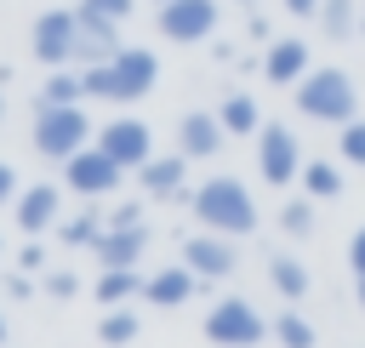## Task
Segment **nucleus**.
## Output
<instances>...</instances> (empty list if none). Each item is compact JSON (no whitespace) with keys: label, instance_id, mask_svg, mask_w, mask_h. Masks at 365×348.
<instances>
[{"label":"nucleus","instance_id":"f257e3e1","mask_svg":"<svg viewBox=\"0 0 365 348\" xmlns=\"http://www.w3.org/2000/svg\"><path fill=\"white\" fill-rule=\"evenodd\" d=\"M188 211H194L200 228L228 234V240H245V234H257V222H262L257 194H251V183H240V177H205V183L188 194Z\"/></svg>","mask_w":365,"mask_h":348},{"label":"nucleus","instance_id":"f03ea898","mask_svg":"<svg viewBox=\"0 0 365 348\" xmlns=\"http://www.w3.org/2000/svg\"><path fill=\"white\" fill-rule=\"evenodd\" d=\"M80 74H86V97L97 103H143L160 86V57L148 46H120L108 63H91Z\"/></svg>","mask_w":365,"mask_h":348},{"label":"nucleus","instance_id":"7ed1b4c3","mask_svg":"<svg viewBox=\"0 0 365 348\" xmlns=\"http://www.w3.org/2000/svg\"><path fill=\"white\" fill-rule=\"evenodd\" d=\"M291 97H297V114L319 120V126H348L359 114V86H354V74L342 63H314L291 86Z\"/></svg>","mask_w":365,"mask_h":348},{"label":"nucleus","instance_id":"20e7f679","mask_svg":"<svg viewBox=\"0 0 365 348\" xmlns=\"http://www.w3.org/2000/svg\"><path fill=\"white\" fill-rule=\"evenodd\" d=\"M29 137H34V154L40 160H74L86 143H91V120H86V108L80 103H34V126H29Z\"/></svg>","mask_w":365,"mask_h":348},{"label":"nucleus","instance_id":"39448f33","mask_svg":"<svg viewBox=\"0 0 365 348\" xmlns=\"http://www.w3.org/2000/svg\"><path fill=\"white\" fill-rule=\"evenodd\" d=\"M200 331H205L211 348H257V342L274 337V319H268L251 297H217V302L205 308Z\"/></svg>","mask_w":365,"mask_h":348},{"label":"nucleus","instance_id":"423d86ee","mask_svg":"<svg viewBox=\"0 0 365 348\" xmlns=\"http://www.w3.org/2000/svg\"><path fill=\"white\" fill-rule=\"evenodd\" d=\"M251 143H257V177H262L268 188H291V183H302L308 154H302V143H297V131H291L285 120H268Z\"/></svg>","mask_w":365,"mask_h":348},{"label":"nucleus","instance_id":"0eeeda50","mask_svg":"<svg viewBox=\"0 0 365 348\" xmlns=\"http://www.w3.org/2000/svg\"><path fill=\"white\" fill-rule=\"evenodd\" d=\"M74 46H80V11L74 6H51L34 17L29 29V51L40 68H80L74 63Z\"/></svg>","mask_w":365,"mask_h":348},{"label":"nucleus","instance_id":"6e6552de","mask_svg":"<svg viewBox=\"0 0 365 348\" xmlns=\"http://www.w3.org/2000/svg\"><path fill=\"white\" fill-rule=\"evenodd\" d=\"M154 23H160V40L171 46H205L222 23V0H165L154 6Z\"/></svg>","mask_w":365,"mask_h":348},{"label":"nucleus","instance_id":"1a4fd4ad","mask_svg":"<svg viewBox=\"0 0 365 348\" xmlns=\"http://www.w3.org/2000/svg\"><path fill=\"white\" fill-rule=\"evenodd\" d=\"M120 183H125V165L108 160L97 143H86L74 160H63V188L80 200H108V194H120Z\"/></svg>","mask_w":365,"mask_h":348},{"label":"nucleus","instance_id":"9d476101","mask_svg":"<svg viewBox=\"0 0 365 348\" xmlns=\"http://www.w3.org/2000/svg\"><path fill=\"white\" fill-rule=\"evenodd\" d=\"M91 143H97L108 160H120L125 171H137L143 160H154V154H160V148H154V131H148V120H137V114H114V120H103Z\"/></svg>","mask_w":365,"mask_h":348},{"label":"nucleus","instance_id":"9b49d317","mask_svg":"<svg viewBox=\"0 0 365 348\" xmlns=\"http://www.w3.org/2000/svg\"><path fill=\"white\" fill-rule=\"evenodd\" d=\"M177 262H188L205 285H222V280H234V274H240V245H234L228 234L200 228V234H188V240H182V257H177Z\"/></svg>","mask_w":365,"mask_h":348},{"label":"nucleus","instance_id":"f8f14e48","mask_svg":"<svg viewBox=\"0 0 365 348\" xmlns=\"http://www.w3.org/2000/svg\"><path fill=\"white\" fill-rule=\"evenodd\" d=\"M257 68H262V80H268V86H285V91H291V86L314 68V46H308L302 34H274V40L262 46Z\"/></svg>","mask_w":365,"mask_h":348},{"label":"nucleus","instance_id":"ddd939ff","mask_svg":"<svg viewBox=\"0 0 365 348\" xmlns=\"http://www.w3.org/2000/svg\"><path fill=\"white\" fill-rule=\"evenodd\" d=\"M188 165H194V160L171 148V154H154V160H143L131 177H137V188H143L148 200H188V194H194V188H188Z\"/></svg>","mask_w":365,"mask_h":348},{"label":"nucleus","instance_id":"4468645a","mask_svg":"<svg viewBox=\"0 0 365 348\" xmlns=\"http://www.w3.org/2000/svg\"><path fill=\"white\" fill-rule=\"evenodd\" d=\"M11 217H17L23 234H51L63 222V188L57 183H29L17 194V205H11Z\"/></svg>","mask_w":365,"mask_h":348},{"label":"nucleus","instance_id":"2eb2a0df","mask_svg":"<svg viewBox=\"0 0 365 348\" xmlns=\"http://www.w3.org/2000/svg\"><path fill=\"white\" fill-rule=\"evenodd\" d=\"M222 143H228V131H222L217 108H188V114L177 120V154L211 160V154H222Z\"/></svg>","mask_w":365,"mask_h":348},{"label":"nucleus","instance_id":"dca6fc26","mask_svg":"<svg viewBox=\"0 0 365 348\" xmlns=\"http://www.w3.org/2000/svg\"><path fill=\"white\" fill-rule=\"evenodd\" d=\"M205 291V280L188 268V262H165V268H154L148 274V285H143V302L148 308H182L188 297H200Z\"/></svg>","mask_w":365,"mask_h":348},{"label":"nucleus","instance_id":"f3484780","mask_svg":"<svg viewBox=\"0 0 365 348\" xmlns=\"http://www.w3.org/2000/svg\"><path fill=\"white\" fill-rule=\"evenodd\" d=\"M91 257H97V268H137L148 257V222L143 228H103Z\"/></svg>","mask_w":365,"mask_h":348},{"label":"nucleus","instance_id":"a211bd4d","mask_svg":"<svg viewBox=\"0 0 365 348\" xmlns=\"http://www.w3.org/2000/svg\"><path fill=\"white\" fill-rule=\"evenodd\" d=\"M74 11H80V6H74ZM120 46H125V40H120V23H108V17H86V11H80V46H74V63H80V68L108 63Z\"/></svg>","mask_w":365,"mask_h":348},{"label":"nucleus","instance_id":"6ab92c4d","mask_svg":"<svg viewBox=\"0 0 365 348\" xmlns=\"http://www.w3.org/2000/svg\"><path fill=\"white\" fill-rule=\"evenodd\" d=\"M268 285L285 297V302H302L308 291H314V274H308V262L297 257V251H268Z\"/></svg>","mask_w":365,"mask_h":348},{"label":"nucleus","instance_id":"aec40b11","mask_svg":"<svg viewBox=\"0 0 365 348\" xmlns=\"http://www.w3.org/2000/svg\"><path fill=\"white\" fill-rule=\"evenodd\" d=\"M143 285H148V274H137V268H97L91 297H97V308H125L143 297Z\"/></svg>","mask_w":365,"mask_h":348},{"label":"nucleus","instance_id":"412c9836","mask_svg":"<svg viewBox=\"0 0 365 348\" xmlns=\"http://www.w3.org/2000/svg\"><path fill=\"white\" fill-rule=\"evenodd\" d=\"M217 120H222V131L228 137H257L268 120H262V103L251 97V91H228L222 103H217Z\"/></svg>","mask_w":365,"mask_h":348},{"label":"nucleus","instance_id":"4be33fe9","mask_svg":"<svg viewBox=\"0 0 365 348\" xmlns=\"http://www.w3.org/2000/svg\"><path fill=\"white\" fill-rule=\"evenodd\" d=\"M297 188H302L308 200H319V205H325V200H342V188H348V165L319 154V160L302 165V183H297Z\"/></svg>","mask_w":365,"mask_h":348},{"label":"nucleus","instance_id":"5701e85b","mask_svg":"<svg viewBox=\"0 0 365 348\" xmlns=\"http://www.w3.org/2000/svg\"><path fill=\"white\" fill-rule=\"evenodd\" d=\"M103 228H108L103 200H86L74 217H63V222H57V240H63V245H74V251H86V245H97V240H103Z\"/></svg>","mask_w":365,"mask_h":348},{"label":"nucleus","instance_id":"b1692460","mask_svg":"<svg viewBox=\"0 0 365 348\" xmlns=\"http://www.w3.org/2000/svg\"><path fill=\"white\" fill-rule=\"evenodd\" d=\"M274 222H279V234H285V240H314V228H319V200H308V194L297 188V194H285V200H279Z\"/></svg>","mask_w":365,"mask_h":348},{"label":"nucleus","instance_id":"393cba45","mask_svg":"<svg viewBox=\"0 0 365 348\" xmlns=\"http://www.w3.org/2000/svg\"><path fill=\"white\" fill-rule=\"evenodd\" d=\"M314 23H319V34H325L331 46H342V40H354V34L365 29V6H359V0H325Z\"/></svg>","mask_w":365,"mask_h":348},{"label":"nucleus","instance_id":"a878e982","mask_svg":"<svg viewBox=\"0 0 365 348\" xmlns=\"http://www.w3.org/2000/svg\"><path fill=\"white\" fill-rule=\"evenodd\" d=\"M137 331H143V319H137L131 302L125 308H103V319H97V342L103 348H125V342H137Z\"/></svg>","mask_w":365,"mask_h":348},{"label":"nucleus","instance_id":"bb28decb","mask_svg":"<svg viewBox=\"0 0 365 348\" xmlns=\"http://www.w3.org/2000/svg\"><path fill=\"white\" fill-rule=\"evenodd\" d=\"M274 342H279V348H319V331H314V319L297 314V302H291V308L274 314Z\"/></svg>","mask_w":365,"mask_h":348},{"label":"nucleus","instance_id":"cd10ccee","mask_svg":"<svg viewBox=\"0 0 365 348\" xmlns=\"http://www.w3.org/2000/svg\"><path fill=\"white\" fill-rule=\"evenodd\" d=\"M34 103H86V74L80 68H46Z\"/></svg>","mask_w":365,"mask_h":348},{"label":"nucleus","instance_id":"c85d7f7f","mask_svg":"<svg viewBox=\"0 0 365 348\" xmlns=\"http://www.w3.org/2000/svg\"><path fill=\"white\" fill-rule=\"evenodd\" d=\"M336 160L348 171H365V114H354L348 126H336Z\"/></svg>","mask_w":365,"mask_h":348},{"label":"nucleus","instance_id":"c756f323","mask_svg":"<svg viewBox=\"0 0 365 348\" xmlns=\"http://www.w3.org/2000/svg\"><path fill=\"white\" fill-rule=\"evenodd\" d=\"M40 291H46L51 302H74V297H80V274H74V268H46V274H40Z\"/></svg>","mask_w":365,"mask_h":348},{"label":"nucleus","instance_id":"7c9ffc66","mask_svg":"<svg viewBox=\"0 0 365 348\" xmlns=\"http://www.w3.org/2000/svg\"><path fill=\"white\" fill-rule=\"evenodd\" d=\"M80 11H86V17H108V23H125V17L137 11V0H80Z\"/></svg>","mask_w":365,"mask_h":348},{"label":"nucleus","instance_id":"2f4dec72","mask_svg":"<svg viewBox=\"0 0 365 348\" xmlns=\"http://www.w3.org/2000/svg\"><path fill=\"white\" fill-rule=\"evenodd\" d=\"M108 228H143V200H114L108 205Z\"/></svg>","mask_w":365,"mask_h":348},{"label":"nucleus","instance_id":"473e14b6","mask_svg":"<svg viewBox=\"0 0 365 348\" xmlns=\"http://www.w3.org/2000/svg\"><path fill=\"white\" fill-rule=\"evenodd\" d=\"M245 40H257V46H268V40H274V23H268V11H245Z\"/></svg>","mask_w":365,"mask_h":348},{"label":"nucleus","instance_id":"72a5a7b5","mask_svg":"<svg viewBox=\"0 0 365 348\" xmlns=\"http://www.w3.org/2000/svg\"><path fill=\"white\" fill-rule=\"evenodd\" d=\"M17 268H23V274H46V245H40V240H29V245L17 251Z\"/></svg>","mask_w":365,"mask_h":348},{"label":"nucleus","instance_id":"f704fd0d","mask_svg":"<svg viewBox=\"0 0 365 348\" xmlns=\"http://www.w3.org/2000/svg\"><path fill=\"white\" fill-rule=\"evenodd\" d=\"M34 291H40V280H29L23 268H17V274H6V297H11V302H29Z\"/></svg>","mask_w":365,"mask_h":348},{"label":"nucleus","instance_id":"c9c22d12","mask_svg":"<svg viewBox=\"0 0 365 348\" xmlns=\"http://www.w3.org/2000/svg\"><path fill=\"white\" fill-rule=\"evenodd\" d=\"M348 268H354V280H365V222L348 234Z\"/></svg>","mask_w":365,"mask_h":348},{"label":"nucleus","instance_id":"e433bc0d","mask_svg":"<svg viewBox=\"0 0 365 348\" xmlns=\"http://www.w3.org/2000/svg\"><path fill=\"white\" fill-rule=\"evenodd\" d=\"M17 194H23V183H17V165H6V160H0V205H17Z\"/></svg>","mask_w":365,"mask_h":348},{"label":"nucleus","instance_id":"4c0bfd02","mask_svg":"<svg viewBox=\"0 0 365 348\" xmlns=\"http://www.w3.org/2000/svg\"><path fill=\"white\" fill-rule=\"evenodd\" d=\"M319 6H325V0H279V11H285V17H308V23L319 17Z\"/></svg>","mask_w":365,"mask_h":348},{"label":"nucleus","instance_id":"58836bf2","mask_svg":"<svg viewBox=\"0 0 365 348\" xmlns=\"http://www.w3.org/2000/svg\"><path fill=\"white\" fill-rule=\"evenodd\" d=\"M354 302H359V314H365V280H354Z\"/></svg>","mask_w":365,"mask_h":348},{"label":"nucleus","instance_id":"ea45409f","mask_svg":"<svg viewBox=\"0 0 365 348\" xmlns=\"http://www.w3.org/2000/svg\"><path fill=\"white\" fill-rule=\"evenodd\" d=\"M234 6H245V11H257V6H262V0H234Z\"/></svg>","mask_w":365,"mask_h":348},{"label":"nucleus","instance_id":"a19ab883","mask_svg":"<svg viewBox=\"0 0 365 348\" xmlns=\"http://www.w3.org/2000/svg\"><path fill=\"white\" fill-rule=\"evenodd\" d=\"M0 342H6V314H0Z\"/></svg>","mask_w":365,"mask_h":348},{"label":"nucleus","instance_id":"79ce46f5","mask_svg":"<svg viewBox=\"0 0 365 348\" xmlns=\"http://www.w3.org/2000/svg\"><path fill=\"white\" fill-rule=\"evenodd\" d=\"M0 120H6V97H0Z\"/></svg>","mask_w":365,"mask_h":348},{"label":"nucleus","instance_id":"37998d69","mask_svg":"<svg viewBox=\"0 0 365 348\" xmlns=\"http://www.w3.org/2000/svg\"><path fill=\"white\" fill-rule=\"evenodd\" d=\"M154 6H165V0H154Z\"/></svg>","mask_w":365,"mask_h":348},{"label":"nucleus","instance_id":"c03bdc74","mask_svg":"<svg viewBox=\"0 0 365 348\" xmlns=\"http://www.w3.org/2000/svg\"><path fill=\"white\" fill-rule=\"evenodd\" d=\"M359 6H365V0H359Z\"/></svg>","mask_w":365,"mask_h":348}]
</instances>
